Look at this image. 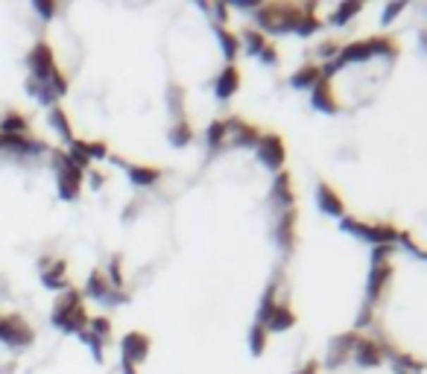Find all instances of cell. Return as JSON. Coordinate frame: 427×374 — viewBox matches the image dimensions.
<instances>
[{
    "label": "cell",
    "instance_id": "6da1fadb",
    "mask_svg": "<svg viewBox=\"0 0 427 374\" xmlns=\"http://www.w3.org/2000/svg\"><path fill=\"white\" fill-rule=\"evenodd\" d=\"M50 322L59 330H65V333H82L88 328V322H91L88 310L82 304V292L68 287L59 299H56L53 313H50Z\"/></svg>",
    "mask_w": 427,
    "mask_h": 374
},
{
    "label": "cell",
    "instance_id": "7a4b0ae2",
    "mask_svg": "<svg viewBox=\"0 0 427 374\" xmlns=\"http://www.w3.org/2000/svg\"><path fill=\"white\" fill-rule=\"evenodd\" d=\"M50 158H53V173H56V187H59V196L65 202H76L82 193V182H85V173L70 161L68 149H50Z\"/></svg>",
    "mask_w": 427,
    "mask_h": 374
},
{
    "label": "cell",
    "instance_id": "3957f363",
    "mask_svg": "<svg viewBox=\"0 0 427 374\" xmlns=\"http://www.w3.org/2000/svg\"><path fill=\"white\" fill-rule=\"evenodd\" d=\"M27 68H30V80L35 82H53L59 76V65H56V56H53V47L50 42H35L32 50L27 53Z\"/></svg>",
    "mask_w": 427,
    "mask_h": 374
},
{
    "label": "cell",
    "instance_id": "277c9868",
    "mask_svg": "<svg viewBox=\"0 0 427 374\" xmlns=\"http://www.w3.org/2000/svg\"><path fill=\"white\" fill-rule=\"evenodd\" d=\"M35 342V330L32 325L18 316V313H9V316H4V345L9 348H30Z\"/></svg>",
    "mask_w": 427,
    "mask_h": 374
},
{
    "label": "cell",
    "instance_id": "5b68a950",
    "mask_svg": "<svg viewBox=\"0 0 427 374\" xmlns=\"http://www.w3.org/2000/svg\"><path fill=\"white\" fill-rule=\"evenodd\" d=\"M149 337L144 330H129L120 337V363H129V366H144L147 354H149Z\"/></svg>",
    "mask_w": 427,
    "mask_h": 374
},
{
    "label": "cell",
    "instance_id": "8992f818",
    "mask_svg": "<svg viewBox=\"0 0 427 374\" xmlns=\"http://www.w3.org/2000/svg\"><path fill=\"white\" fill-rule=\"evenodd\" d=\"M42 284L47 289H68L70 281H68V263L62 258H42Z\"/></svg>",
    "mask_w": 427,
    "mask_h": 374
},
{
    "label": "cell",
    "instance_id": "52a82bcc",
    "mask_svg": "<svg viewBox=\"0 0 427 374\" xmlns=\"http://www.w3.org/2000/svg\"><path fill=\"white\" fill-rule=\"evenodd\" d=\"M111 292H114V289H111V284H109V278H106V272H103V269H91V272H88V281H85V289H82V299L88 295V299L106 304Z\"/></svg>",
    "mask_w": 427,
    "mask_h": 374
},
{
    "label": "cell",
    "instance_id": "ba28073f",
    "mask_svg": "<svg viewBox=\"0 0 427 374\" xmlns=\"http://www.w3.org/2000/svg\"><path fill=\"white\" fill-rule=\"evenodd\" d=\"M126 173H129V182L135 187H152V185H159L161 182V167H147V164H126Z\"/></svg>",
    "mask_w": 427,
    "mask_h": 374
},
{
    "label": "cell",
    "instance_id": "9c48e42d",
    "mask_svg": "<svg viewBox=\"0 0 427 374\" xmlns=\"http://www.w3.org/2000/svg\"><path fill=\"white\" fill-rule=\"evenodd\" d=\"M0 135L6 137H27L30 135V117L24 111H6L0 117Z\"/></svg>",
    "mask_w": 427,
    "mask_h": 374
},
{
    "label": "cell",
    "instance_id": "30bf717a",
    "mask_svg": "<svg viewBox=\"0 0 427 374\" xmlns=\"http://www.w3.org/2000/svg\"><path fill=\"white\" fill-rule=\"evenodd\" d=\"M47 120H50V126H53V132L62 137V141L70 147L73 144V126H70V117H68V111L62 108V106H53V108H47Z\"/></svg>",
    "mask_w": 427,
    "mask_h": 374
},
{
    "label": "cell",
    "instance_id": "8fae6325",
    "mask_svg": "<svg viewBox=\"0 0 427 374\" xmlns=\"http://www.w3.org/2000/svg\"><path fill=\"white\" fill-rule=\"evenodd\" d=\"M240 88V73L237 68H225L220 76H217V85H214V91H217L220 100H228L231 94H235Z\"/></svg>",
    "mask_w": 427,
    "mask_h": 374
},
{
    "label": "cell",
    "instance_id": "7c38bea8",
    "mask_svg": "<svg viewBox=\"0 0 427 374\" xmlns=\"http://www.w3.org/2000/svg\"><path fill=\"white\" fill-rule=\"evenodd\" d=\"M106 278H109L111 289H123V287H126V278H123V254H114V258H111Z\"/></svg>",
    "mask_w": 427,
    "mask_h": 374
},
{
    "label": "cell",
    "instance_id": "4fadbf2b",
    "mask_svg": "<svg viewBox=\"0 0 427 374\" xmlns=\"http://www.w3.org/2000/svg\"><path fill=\"white\" fill-rule=\"evenodd\" d=\"M76 337H80V339L91 348V354H94V360H97V363H103V360H106V345H109V342H103L100 337H94V333H91L88 328H85L82 333H76Z\"/></svg>",
    "mask_w": 427,
    "mask_h": 374
},
{
    "label": "cell",
    "instance_id": "5bb4252c",
    "mask_svg": "<svg viewBox=\"0 0 427 374\" xmlns=\"http://www.w3.org/2000/svg\"><path fill=\"white\" fill-rule=\"evenodd\" d=\"M170 141L176 144V147L190 144V141H193V129H190V123H187V120H176V126L170 129Z\"/></svg>",
    "mask_w": 427,
    "mask_h": 374
},
{
    "label": "cell",
    "instance_id": "9a60e30c",
    "mask_svg": "<svg viewBox=\"0 0 427 374\" xmlns=\"http://www.w3.org/2000/svg\"><path fill=\"white\" fill-rule=\"evenodd\" d=\"M88 330L94 333V337H100L103 342H111V319L109 316H94L88 322Z\"/></svg>",
    "mask_w": 427,
    "mask_h": 374
},
{
    "label": "cell",
    "instance_id": "2e32d148",
    "mask_svg": "<svg viewBox=\"0 0 427 374\" xmlns=\"http://www.w3.org/2000/svg\"><path fill=\"white\" fill-rule=\"evenodd\" d=\"M32 12L42 18V21H53L56 12H59V4H53V0H32Z\"/></svg>",
    "mask_w": 427,
    "mask_h": 374
},
{
    "label": "cell",
    "instance_id": "e0dca14e",
    "mask_svg": "<svg viewBox=\"0 0 427 374\" xmlns=\"http://www.w3.org/2000/svg\"><path fill=\"white\" fill-rule=\"evenodd\" d=\"M225 135H228V129H225L223 120L211 123V126H208V147H220V144L225 141Z\"/></svg>",
    "mask_w": 427,
    "mask_h": 374
},
{
    "label": "cell",
    "instance_id": "ac0fdd59",
    "mask_svg": "<svg viewBox=\"0 0 427 374\" xmlns=\"http://www.w3.org/2000/svg\"><path fill=\"white\" fill-rule=\"evenodd\" d=\"M85 179H88V185H91L94 190H100V187L106 185V175H103L100 170H94V167H91V170L85 173Z\"/></svg>",
    "mask_w": 427,
    "mask_h": 374
},
{
    "label": "cell",
    "instance_id": "d6986e66",
    "mask_svg": "<svg viewBox=\"0 0 427 374\" xmlns=\"http://www.w3.org/2000/svg\"><path fill=\"white\" fill-rule=\"evenodd\" d=\"M120 374H138V366H129V363H120Z\"/></svg>",
    "mask_w": 427,
    "mask_h": 374
},
{
    "label": "cell",
    "instance_id": "ffe728a7",
    "mask_svg": "<svg viewBox=\"0 0 427 374\" xmlns=\"http://www.w3.org/2000/svg\"><path fill=\"white\" fill-rule=\"evenodd\" d=\"M0 342H4V316H0Z\"/></svg>",
    "mask_w": 427,
    "mask_h": 374
},
{
    "label": "cell",
    "instance_id": "44dd1931",
    "mask_svg": "<svg viewBox=\"0 0 427 374\" xmlns=\"http://www.w3.org/2000/svg\"><path fill=\"white\" fill-rule=\"evenodd\" d=\"M0 152H4V135H0Z\"/></svg>",
    "mask_w": 427,
    "mask_h": 374
}]
</instances>
